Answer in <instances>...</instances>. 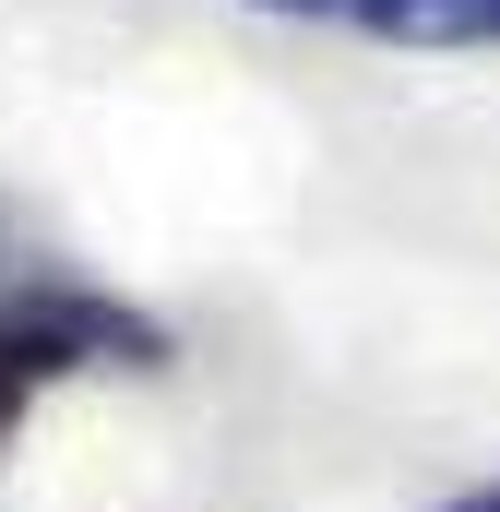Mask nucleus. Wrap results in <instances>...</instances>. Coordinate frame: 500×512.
I'll use <instances>...</instances> for the list:
<instances>
[{
	"label": "nucleus",
	"mask_w": 500,
	"mask_h": 512,
	"mask_svg": "<svg viewBox=\"0 0 500 512\" xmlns=\"http://www.w3.org/2000/svg\"><path fill=\"white\" fill-rule=\"evenodd\" d=\"M286 24H346L370 48H500V0H250Z\"/></svg>",
	"instance_id": "2"
},
{
	"label": "nucleus",
	"mask_w": 500,
	"mask_h": 512,
	"mask_svg": "<svg viewBox=\"0 0 500 512\" xmlns=\"http://www.w3.org/2000/svg\"><path fill=\"white\" fill-rule=\"evenodd\" d=\"M429 512H500V477H465L453 501H429Z\"/></svg>",
	"instance_id": "3"
},
{
	"label": "nucleus",
	"mask_w": 500,
	"mask_h": 512,
	"mask_svg": "<svg viewBox=\"0 0 500 512\" xmlns=\"http://www.w3.org/2000/svg\"><path fill=\"white\" fill-rule=\"evenodd\" d=\"M167 358H179V334L155 310H131L120 286L36 251L0 262V441L36 417V393L84 382V370H167Z\"/></svg>",
	"instance_id": "1"
}]
</instances>
